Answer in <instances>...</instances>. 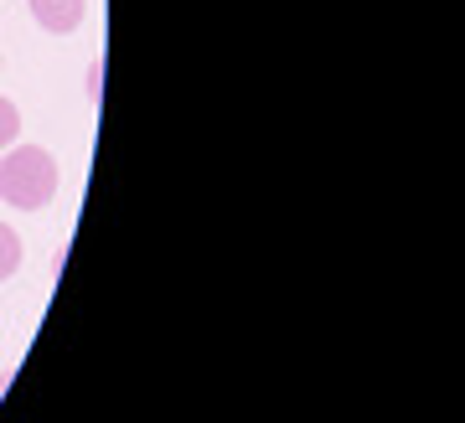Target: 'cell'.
Listing matches in <instances>:
<instances>
[{"label": "cell", "mask_w": 465, "mask_h": 423, "mask_svg": "<svg viewBox=\"0 0 465 423\" xmlns=\"http://www.w3.org/2000/svg\"><path fill=\"white\" fill-rule=\"evenodd\" d=\"M57 196V161L42 145H16L0 161V202L21 212L47 207Z\"/></svg>", "instance_id": "cell-1"}, {"label": "cell", "mask_w": 465, "mask_h": 423, "mask_svg": "<svg viewBox=\"0 0 465 423\" xmlns=\"http://www.w3.org/2000/svg\"><path fill=\"white\" fill-rule=\"evenodd\" d=\"M32 16L42 32L52 36H67L84 26V0H32Z\"/></svg>", "instance_id": "cell-2"}, {"label": "cell", "mask_w": 465, "mask_h": 423, "mask_svg": "<svg viewBox=\"0 0 465 423\" xmlns=\"http://www.w3.org/2000/svg\"><path fill=\"white\" fill-rule=\"evenodd\" d=\"M21 269V238L0 222V279H11Z\"/></svg>", "instance_id": "cell-3"}, {"label": "cell", "mask_w": 465, "mask_h": 423, "mask_svg": "<svg viewBox=\"0 0 465 423\" xmlns=\"http://www.w3.org/2000/svg\"><path fill=\"white\" fill-rule=\"evenodd\" d=\"M16 134H21V109L11 103V98H0V150L11 145Z\"/></svg>", "instance_id": "cell-4"}, {"label": "cell", "mask_w": 465, "mask_h": 423, "mask_svg": "<svg viewBox=\"0 0 465 423\" xmlns=\"http://www.w3.org/2000/svg\"><path fill=\"white\" fill-rule=\"evenodd\" d=\"M99 78H104V57L94 63V73H88V98H99Z\"/></svg>", "instance_id": "cell-5"}]
</instances>
